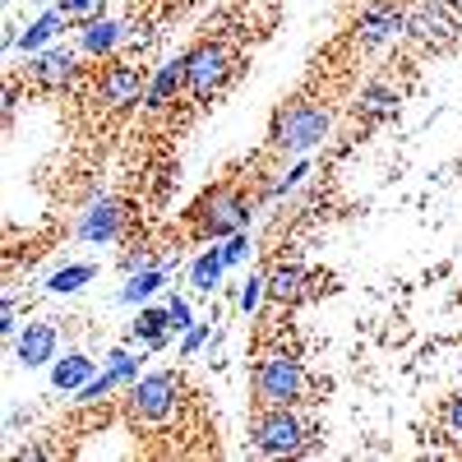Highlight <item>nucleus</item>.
Masks as SVG:
<instances>
[{"instance_id": "12", "label": "nucleus", "mask_w": 462, "mask_h": 462, "mask_svg": "<svg viewBox=\"0 0 462 462\" xmlns=\"http://www.w3.org/2000/svg\"><path fill=\"white\" fill-rule=\"evenodd\" d=\"M305 287H310V268H305L300 259H282L273 273H268V300H278V305H291L305 296Z\"/></svg>"}, {"instance_id": "10", "label": "nucleus", "mask_w": 462, "mask_h": 462, "mask_svg": "<svg viewBox=\"0 0 462 462\" xmlns=\"http://www.w3.org/2000/svg\"><path fill=\"white\" fill-rule=\"evenodd\" d=\"M28 74H32V84L37 88H65V84H74V74H79V65H74V51L69 47H51V51H42L32 65H28Z\"/></svg>"}, {"instance_id": "11", "label": "nucleus", "mask_w": 462, "mask_h": 462, "mask_svg": "<svg viewBox=\"0 0 462 462\" xmlns=\"http://www.w3.org/2000/svg\"><path fill=\"white\" fill-rule=\"evenodd\" d=\"M56 324L51 319H37V324H28L23 333H19V365H28V370H37V365H51L56 361Z\"/></svg>"}, {"instance_id": "21", "label": "nucleus", "mask_w": 462, "mask_h": 462, "mask_svg": "<svg viewBox=\"0 0 462 462\" xmlns=\"http://www.w3.org/2000/svg\"><path fill=\"white\" fill-rule=\"evenodd\" d=\"M60 23H65V14H60V10H47L42 19H32V23H28V32L19 37V47H23V51H42L51 37L60 32Z\"/></svg>"}, {"instance_id": "19", "label": "nucleus", "mask_w": 462, "mask_h": 462, "mask_svg": "<svg viewBox=\"0 0 462 462\" xmlns=\"http://www.w3.org/2000/svg\"><path fill=\"white\" fill-rule=\"evenodd\" d=\"M93 278H97V268H93V263H69V268H56V273L47 278V291H56V296H69V291L88 287Z\"/></svg>"}, {"instance_id": "20", "label": "nucleus", "mask_w": 462, "mask_h": 462, "mask_svg": "<svg viewBox=\"0 0 462 462\" xmlns=\"http://www.w3.org/2000/svg\"><path fill=\"white\" fill-rule=\"evenodd\" d=\"M222 268H226V254H222V250H204V254L195 259V268H189V282H195L199 291H217Z\"/></svg>"}, {"instance_id": "23", "label": "nucleus", "mask_w": 462, "mask_h": 462, "mask_svg": "<svg viewBox=\"0 0 462 462\" xmlns=\"http://www.w3.org/2000/svg\"><path fill=\"white\" fill-rule=\"evenodd\" d=\"M263 296H268V278L250 273V282H245V291H241V310H245V315H254Z\"/></svg>"}, {"instance_id": "6", "label": "nucleus", "mask_w": 462, "mask_h": 462, "mask_svg": "<svg viewBox=\"0 0 462 462\" xmlns=\"http://www.w3.org/2000/svg\"><path fill=\"white\" fill-rule=\"evenodd\" d=\"M195 217H199V236H208V241L236 236V231L250 226V199L241 195V189L222 185V189H213V195L195 208Z\"/></svg>"}, {"instance_id": "17", "label": "nucleus", "mask_w": 462, "mask_h": 462, "mask_svg": "<svg viewBox=\"0 0 462 462\" xmlns=\"http://www.w3.org/2000/svg\"><path fill=\"white\" fill-rule=\"evenodd\" d=\"M130 333L139 342H148V346H162L167 333H171V310H139V319H134Z\"/></svg>"}, {"instance_id": "5", "label": "nucleus", "mask_w": 462, "mask_h": 462, "mask_svg": "<svg viewBox=\"0 0 462 462\" xmlns=\"http://www.w3.org/2000/svg\"><path fill=\"white\" fill-rule=\"evenodd\" d=\"M231 69H236V56H231L226 42H204L185 56V88L195 102H213L226 79H231Z\"/></svg>"}, {"instance_id": "27", "label": "nucleus", "mask_w": 462, "mask_h": 462, "mask_svg": "<svg viewBox=\"0 0 462 462\" xmlns=\"http://www.w3.org/2000/svg\"><path fill=\"white\" fill-rule=\"evenodd\" d=\"M226 263H241L245 254H250V241H245V231H236V236H226Z\"/></svg>"}, {"instance_id": "22", "label": "nucleus", "mask_w": 462, "mask_h": 462, "mask_svg": "<svg viewBox=\"0 0 462 462\" xmlns=\"http://www.w3.org/2000/svg\"><path fill=\"white\" fill-rule=\"evenodd\" d=\"M162 282H167V268H143V273H134V278L125 282L121 300H125V305H139V300H148L152 291H158Z\"/></svg>"}, {"instance_id": "30", "label": "nucleus", "mask_w": 462, "mask_h": 462, "mask_svg": "<svg viewBox=\"0 0 462 462\" xmlns=\"http://www.w3.org/2000/svg\"><path fill=\"white\" fill-rule=\"evenodd\" d=\"M448 5H453V10H457V14H462V0H448Z\"/></svg>"}, {"instance_id": "15", "label": "nucleus", "mask_w": 462, "mask_h": 462, "mask_svg": "<svg viewBox=\"0 0 462 462\" xmlns=\"http://www.w3.org/2000/svg\"><path fill=\"white\" fill-rule=\"evenodd\" d=\"M185 88V56L180 60H167L158 74L148 79V97H143V106H152V111H162L176 93Z\"/></svg>"}, {"instance_id": "1", "label": "nucleus", "mask_w": 462, "mask_h": 462, "mask_svg": "<svg viewBox=\"0 0 462 462\" xmlns=\"http://www.w3.org/2000/svg\"><path fill=\"white\" fill-rule=\"evenodd\" d=\"M180 402H185V379L176 370H152L143 379H134V389L125 398V411L134 420V430H167L171 420L180 416Z\"/></svg>"}, {"instance_id": "25", "label": "nucleus", "mask_w": 462, "mask_h": 462, "mask_svg": "<svg viewBox=\"0 0 462 462\" xmlns=\"http://www.w3.org/2000/svg\"><path fill=\"white\" fill-rule=\"evenodd\" d=\"M444 426H448V435L462 444V389L448 398V411H444Z\"/></svg>"}, {"instance_id": "28", "label": "nucleus", "mask_w": 462, "mask_h": 462, "mask_svg": "<svg viewBox=\"0 0 462 462\" xmlns=\"http://www.w3.org/2000/svg\"><path fill=\"white\" fill-rule=\"evenodd\" d=\"M167 310H171V333H180V328H189V324H195V319H189V300H180V296L167 305Z\"/></svg>"}, {"instance_id": "8", "label": "nucleus", "mask_w": 462, "mask_h": 462, "mask_svg": "<svg viewBox=\"0 0 462 462\" xmlns=\"http://www.w3.org/2000/svg\"><path fill=\"white\" fill-rule=\"evenodd\" d=\"M148 97V74L139 65H125V60H111L102 74H97V102L111 106V111H125L134 102Z\"/></svg>"}, {"instance_id": "26", "label": "nucleus", "mask_w": 462, "mask_h": 462, "mask_svg": "<svg viewBox=\"0 0 462 462\" xmlns=\"http://www.w3.org/2000/svg\"><path fill=\"white\" fill-rule=\"evenodd\" d=\"M204 337H208V324H189L185 328V342H180V356H195L199 346H204Z\"/></svg>"}, {"instance_id": "24", "label": "nucleus", "mask_w": 462, "mask_h": 462, "mask_svg": "<svg viewBox=\"0 0 462 462\" xmlns=\"http://www.w3.org/2000/svg\"><path fill=\"white\" fill-rule=\"evenodd\" d=\"M102 10V0H60V14L65 19H93Z\"/></svg>"}, {"instance_id": "7", "label": "nucleus", "mask_w": 462, "mask_h": 462, "mask_svg": "<svg viewBox=\"0 0 462 462\" xmlns=\"http://www.w3.org/2000/svg\"><path fill=\"white\" fill-rule=\"evenodd\" d=\"M407 37L430 51H444L457 42V19H453V5L448 0H426L416 14H407Z\"/></svg>"}, {"instance_id": "18", "label": "nucleus", "mask_w": 462, "mask_h": 462, "mask_svg": "<svg viewBox=\"0 0 462 462\" xmlns=\"http://www.w3.org/2000/svg\"><path fill=\"white\" fill-rule=\"evenodd\" d=\"M121 23H111V19H93L88 28H84V51L88 56H106V51H116V42H121Z\"/></svg>"}, {"instance_id": "2", "label": "nucleus", "mask_w": 462, "mask_h": 462, "mask_svg": "<svg viewBox=\"0 0 462 462\" xmlns=\"http://www.w3.org/2000/svg\"><path fill=\"white\" fill-rule=\"evenodd\" d=\"M250 444L268 457H282V453H305L315 444V430L310 420L291 407H263L254 420H250Z\"/></svg>"}, {"instance_id": "9", "label": "nucleus", "mask_w": 462, "mask_h": 462, "mask_svg": "<svg viewBox=\"0 0 462 462\" xmlns=\"http://www.w3.org/2000/svg\"><path fill=\"white\" fill-rule=\"evenodd\" d=\"M407 32V14L402 5H389V0H379V5H365L361 19H356V42L361 47H379L389 42V37Z\"/></svg>"}, {"instance_id": "4", "label": "nucleus", "mask_w": 462, "mask_h": 462, "mask_svg": "<svg viewBox=\"0 0 462 462\" xmlns=\"http://www.w3.org/2000/svg\"><path fill=\"white\" fill-rule=\"evenodd\" d=\"M328 125H333L328 106H319V102H291V106H282L273 116L268 139H273L278 152H310L315 143L328 139Z\"/></svg>"}, {"instance_id": "14", "label": "nucleus", "mask_w": 462, "mask_h": 462, "mask_svg": "<svg viewBox=\"0 0 462 462\" xmlns=\"http://www.w3.org/2000/svg\"><path fill=\"white\" fill-rule=\"evenodd\" d=\"M356 111L365 116V121H393V116L402 111V93L393 84H365Z\"/></svg>"}, {"instance_id": "13", "label": "nucleus", "mask_w": 462, "mask_h": 462, "mask_svg": "<svg viewBox=\"0 0 462 462\" xmlns=\"http://www.w3.org/2000/svg\"><path fill=\"white\" fill-rule=\"evenodd\" d=\"M121 226H125V208L116 204V199H102V204H93L84 213L79 236L84 241H116V236H121Z\"/></svg>"}, {"instance_id": "3", "label": "nucleus", "mask_w": 462, "mask_h": 462, "mask_svg": "<svg viewBox=\"0 0 462 462\" xmlns=\"http://www.w3.org/2000/svg\"><path fill=\"white\" fill-rule=\"evenodd\" d=\"M254 402L259 407H296L305 398V365L287 352H268L254 361Z\"/></svg>"}, {"instance_id": "16", "label": "nucleus", "mask_w": 462, "mask_h": 462, "mask_svg": "<svg viewBox=\"0 0 462 462\" xmlns=\"http://www.w3.org/2000/svg\"><path fill=\"white\" fill-rule=\"evenodd\" d=\"M88 379H93V361H88L84 352H69L65 361L51 365V389H56V393H69V389L79 393Z\"/></svg>"}, {"instance_id": "29", "label": "nucleus", "mask_w": 462, "mask_h": 462, "mask_svg": "<svg viewBox=\"0 0 462 462\" xmlns=\"http://www.w3.org/2000/svg\"><path fill=\"white\" fill-rule=\"evenodd\" d=\"M305 171H310V167H305V162H296V167H291V171H287V176L273 185V195H287L291 185H300V176H305Z\"/></svg>"}]
</instances>
